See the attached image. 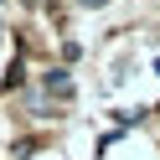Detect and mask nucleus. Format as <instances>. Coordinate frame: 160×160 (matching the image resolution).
Instances as JSON below:
<instances>
[{"label": "nucleus", "mask_w": 160, "mask_h": 160, "mask_svg": "<svg viewBox=\"0 0 160 160\" xmlns=\"http://www.w3.org/2000/svg\"><path fill=\"white\" fill-rule=\"evenodd\" d=\"M88 5H98V0H88Z\"/></svg>", "instance_id": "nucleus-1"}]
</instances>
